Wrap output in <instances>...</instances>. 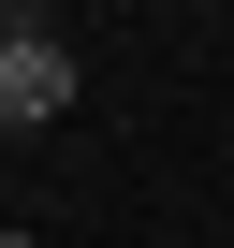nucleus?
<instances>
[{
    "label": "nucleus",
    "instance_id": "f257e3e1",
    "mask_svg": "<svg viewBox=\"0 0 234 248\" xmlns=\"http://www.w3.org/2000/svg\"><path fill=\"white\" fill-rule=\"evenodd\" d=\"M44 117H73V44L59 15H0V132H44Z\"/></svg>",
    "mask_w": 234,
    "mask_h": 248
},
{
    "label": "nucleus",
    "instance_id": "f03ea898",
    "mask_svg": "<svg viewBox=\"0 0 234 248\" xmlns=\"http://www.w3.org/2000/svg\"><path fill=\"white\" fill-rule=\"evenodd\" d=\"M0 248H44V233H15V219H0Z\"/></svg>",
    "mask_w": 234,
    "mask_h": 248
}]
</instances>
